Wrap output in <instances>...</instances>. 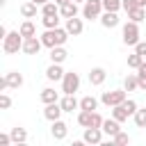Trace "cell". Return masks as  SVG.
Returning a JSON list of instances; mask_svg holds the SVG:
<instances>
[{"label":"cell","instance_id":"cell-1","mask_svg":"<svg viewBox=\"0 0 146 146\" xmlns=\"http://www.w3.org/2000/svg\"><path fill=\"white\" fill-rule=\"evenodd\" d=\"M68 36L71 34L66 32V27H52V30H46L41 34V41L46 48H55V46H64L68 41Z\"/></svg>","mask_w":146,"mask_h":146},{"label":"cell","instance_id":"cell-34","mask_svg":"<svg viewBox=\"0 0 146 146\" xmlns=\"http://www.w3.org/2000/svg\"><path fill=\"white\" fill-rule=\"evenodd\" d=\"M105 11H119L121 9V0H103Z\"/></svg>","mask_w":146,"mask_h":146},{"label":"cell","instance_id":"cell-32","mask_svg":"<svg viewBox=\"0 0 146 146\" xmlns=\"http://www.w3.org/2000/svg\"><path fill=\"white\" fill-rule=\"evenodd\" d=\"M137 80H139V89L146 91V62H141V66L137 68Z\"/></svg>","mask_w":146,"mask_h":146},{"label":"cell","instance_id":"cell-15","mask_svg":"<svg viewBox=\"0 0 146 146\" xmlns=\"http://www.w3.org/2000/svg\"><path fill=\"white\" fill-rule=\"evenodd\" d=\"M105 78H107V71H105L103 66H96V68H91V73H89V82H91L94 87H100V84L105 82Z\"/></svg>","mask_w":146,"mask_h":146},{"label":"cell","instance_id":"cell-29","mask_svg":"<svg viewBox=\"0 0 146 146\" xmlns=\"http://www.w3.org/2000/svg\"><path fill=\"white\" fill-rule=\"evenodd\" d=\"M98 107V98H94V96H84L82 100H80V110H96Z\"/></svg>","mask_w":146,"mask_h":146},{"label":"cell","instance_id":"cell-22","mask_svg":"<svg viewBox=\"0 0 146 146\" xmlns=\"http://www.w3.org/2000/svg\"><path fill=\"white\" fill-rule=\"evenodd\" d=\"M41 16H59V5H57L55 0L41 5Z\"/></svg>","mask_w":146,"mask_h":146},{"label":"cell","instance_id":"cell-12","mask_svg":"<svg viewBox=\"0 0 146 146\" xmlns=\"http://www.w3.org/2000/svg\"><path fill=\"white\" fill-rule=\"evenodd\" d=\"M98 21H100V25H103V27L112 30V27H116V25H119V14H116V11H103Z\"/></svg>","mask_w":146,"mask_h":146},{"label":"cell","instance_id":"cell-24","mask_svg":"<svg viewBox=\"0 0 146 146\" xmlns=\"http://www.w3.org/2000/svg\"><path fill=\"white\" fill-rule=\"evenodd\" d=\"M9 135H11V141H14V144H25V141H27V132H25V128H18V125H16V128H11Z\"/></svg>","mask_w":146,"mask_h":146},{"label":"cell","instance_id":"cell-36","mask_svg":"<svg viewBox=\"0 0 146 146\" xmlns=\"http://www.w3.org/2000/svg\"><path fill=\"white\" fill-rule=\"evenodd\" d=\"M11 107V98L7 94H0V110H9Z\"/></svg>","mask_w":146,"mask_h":146},{"label":"cell","instance_id":"cell-11","mask_svg":"<svg viewBox=\"0 0 146 146\" xmlns=\"http://www.w3.org/2000/svg\"><path fill=\"white\" fill-rule=\"evenodd\" d=\"M50 135H52V139H64L66 135H68V125L62 121V119H57V121H52V125H50Z\"/></svg>","mask_w":146,"mask_h":146},{"label":"cell","instance_id":"cell-38","mask_svg":"<svg viewBox=\"0 0 146 146\" xmlns=\"http://www.w3.org/2000/svg\"><path fill=\"white\" fill-rule=\"evenodd\" d=\"M103 121H105V119H103L98 112H94V116H91V125H94V128H103Z\"/></svg>","mask_w":146,"mask_h":146},{"label":"cell","instance_id":"cell-3","mask_svg":"<svg viewBox=\"0 0 146 146\" xmlns=\"http://www.w3.org/2000/svg\"><path fill=\"white\" fill-rule=\"evenodd\" d=\"M121 36H123V43L125 46H137L139 43V23L135 21H128L121 30Z\"/></svg>","mask_w":146,"mask_h":146},{"label":"cell","instance_id":"cell-20","mask_svg":"<svg viewBox=\"0 0 146 146\" xmlns=\"http://www.w3.org/2000/svg\"><path fill=\"white\" fill-rule=\"evenodd\" d=\"M66 57H68V52H66V48H64V46H55V48H50V62L62 64Z\"/></svg>","mask_w":146,"mask_h":146},{"label":"cell","instance_id":"cell-9","mask_svg":"<svg viewBox=\"0 0 146 146\" xmlns=\"http://www.w3.org/2000/svg\"><path fill=\"white\" fill-rule=\"evenodd\" d=\"M41 48H43L41 36H39V39H36V36H27V39L23 41V52H25V55H39Z\"/></svg>","mask_w":146,"mask_h":146},{"label":"cell","instance_id":"cell-45","mask_svg":"<svg viewBox=\"0 0 146 146\" xmlns=\"http://www.w3.org/2000/svg\"><path fill=\"white\" fill-rule=\"evenodd\" d=\"M5 2H7V0H0V5H5Z\"/></svg>","mask_w":146,"mask_h":146},{"label":"cell","instance_id":"cell-8","mask_svg":"<svg viewBox=\"0 0 146 146\" xmlns=\"http://www.w3.org/2000/svg\"><path fill=\"white\" fill-rule=\"evenodd\" d=\"M103 128H94V125H89V128H84V135H82V141L84 144H100L103 141Z\"/></svg>","mask_w":146,"mask_h":146},{"label":"cell","instance_id":"cell-31","mask_svg":"<svg viewBox=\"0 0 146 146\" xmlns=\"http://www.w3.org/2000/svg\"><path fill=\"white\" fill-rule=\"evenodd\" d=\"M132 119H135L137 128H146V107H144V110H139V107H137V112L132 114Z\"/></svg>","mask_w":146,"mask_h":146},{"label":"cell","instance_id":"cell-43","mask_svg":"<svg viewBox=\"0 0 146 146\" xmlns=\"http://www.w3.org/2000/svg\"><path fill=\"white\" fill-rule=\"evenodd\" d=\"M137 5L139 7H146V0H137Z\"/></svg>","mask_w":146,"mask_h":146},{"label":"cell","instance_id":"cell-25","mask_svg":"<svg viewBox=\"0 0 146 146\" xmlns=\"http://www.w3.org/2000/svg\"><path fill=\"white\" fill-rule=\"evenodd\" d=\"M112 116H114L116 121H121V123H123V121L130 116V112H128V110H125V105L121 103V105H114V107H112Z\"/></svg>","mask_w":146,"mask_h":146},{"label":"cell","instance_id":"cell-17","mask_svg":"<svg viewBox=\"0 0 146 146\" xmlns=\"http://www.w3.org/2000/svg\"><path fill=\"white\" fill-rule=\"evenodd\" d=\"M103 132L110 135V139H112L116 132H121V121H116L114 116H112V119H105V121H103Z\"/></svg>","mask_w":146,"mask_h":146},{"label":"cell","instance_id":"cell-44","mask_svg":"<svg viewBox=\"0 0 146 146\" xmlns=\"http://www.w3.org/2000/svg\"><path fill=\"white\" fill-rule=\"evenodd\" d=\"M73 2H78V5H80V2H82V5H84V2H87V0H73Z\"/></svg>","mask_w":146,"mask_h":146},{"label":"cell","instance_id":"cell-28","mask_svg":"<svg viewBox=\"0 0 146 146\" xmlns=\"http://www.w3.org/2000/svg\"><path fill=\"white\" fill-rule=\"evenodd\" d=\"M144 16H146L144 7H135V9H130V11H128V21H135V23H141V21H144Z\"/></svg>","mask_w":146,"mask_h":146},{"label":"cell","instance_id":"cell-6","mask_svg":"<svg viewBox=\"0 0 146 146\" xmlns=\"http://www.w3.org/2000/svg\"><path fill=\"white\" fill-rule=\"evenodd\" d=\"M80 89V75L73 73V71H66L64 78H62V91L64 94H75Z\"/></svg>","mask_w":146,"mask_h":146},{"label":"cell","instance_id":"cell-5","mask_svg":"<svg viewBox=\"0 0 146 146\" xmlns=\"http://www.w3.org/2000/svg\"><path fill=\"white\" fill-rule=\"evenodd\" d=\"M125 100V89H112V91H103L100 96V103L107 105V107H114V105H121Z\"/></svg>","mask_w":146,"mask_h":146},{"label":"cell","instance_id":"cell-13","mask_svg":"<svg viewBox=\"0 0 146 146\" xmlns=\"http://www.w3.org/2000/svg\"><path fill=\"white\" fill-rule=\"evenodd\" d=\"M62 112H64V110H62V105H59V103H48V105H46V110H43V116L52 123V121H57V119L62 116Z\"/></svg>","mask_w":146,"mask_h":146},{"label":"cell","instance_id":"cell-16","mask_svg":"<svg viewBox=\"0 0 146 146\" xmlns=\"http://www.w3.org/2000/svg\"><path fill=\"white\" fill-rule=\"evenodd\" d=\"M59 105H62L64 112H73V110L80 107V100L75 98V94H64V98L59 100Z\"/></svg>","mask_w":146,"mask_h":146},{"label":"cell","instance_id":"cell-30","mask_svg":"<svg viewBox=\"0 0 146 146\" xmlns=\"http://www.w3.org/2000/svg\"><path fill=\"white\" fill-rule=\"evenodd\" d=\"M41 23L46 30H52V27H59V16H41Z\"/></svg>","mask_w":146,"mask_h":146},{"label":"cell","instance_id":"cell-33","mask_svg":"<svg viewBox=\"0 0 146 146\" xmlns=\"http://www.w3.org/2000/svg\"><path fill=\"white\" fill-rule=\"evenodd\" d=\"M141 62H144V57H141L139 52L128 55V66H130V68H139V66H141Z\"/></svg>","mask_w":146,"mask_h":146},{"label":"cell","instance_id":"cell-41","mask_svg":"<svg viewBox=\"0 0 146 146\" xmlns=\"http://www.w3.org/2000/svg\"><path fill=\"white\" fill-rule=\"evenodd\" d=\"M32 2H36V5H46V2H50V0H32Z\"/></svg>","mask_w":146,"mask_h":146},{"label":"cell","instance_id":"cell-42","mask_svg":"<svg viewBox=\"0 0 146 146\" xmlns=\"http://www.w3.org/2000/svg\"><path fill=\"white\" fill-rule=\"evenodd\" d=\"M55 2H57V5H59V7H62V5H66V2H68V0H55Z\"/></svg>","mask_w":146,"mask_h":146},{"label":"cell","instance_id":"cell-19","mask_svg":"<svg viewBox=\"0 0 146 146\" xmlns=\"http://www.w3.org/2000/svg\"><path fill=\"white\" fill-rule=\"evenodd\" d=\"M36 11H39V5L32 2V0H27V2L21 5V16H23V18H34Z\"/></svg>","mask_w":146,"mask_h":146},{"label":"cell","instance_id":"cell-23","mask_svg":"<svg viewBox=\"0 0 146 146\" xmlns=\"http://www.w3.org/2000/svg\"><path fill=\"white\" fill-rule=\"evenodd\" d=\"M18 32H21V34H23L25 39H27V36H36V27H34V23H32L30 18L21 23V27H18Z\"/></svg>","mask_w":146,"mask_h":146},{"label":"cell","instance_id":"cell-7","mask_svg":"<svg viewBox=\"0 0 146 146\" xmlns=\"http://www.w3.org/2000/svg\"><path fill=\"white\" fill-rule=\"evenodd\" d=\"M23 84V75L18 73V71H9V73H5V78L0 80V89L5 91V89H18Z\"/></svg>","mask_w":146,"mask_h":146},{"label":"cell","instance_id":"cell-10","mask_svg":"<svg viewBox=\"0 0 146 146\" xmlns=\"http://www.w3.org/2000/svg\"><path fill=\"white\" fill-rule=\"evenodd\" d=\"M66 32L71 34V36H78V34H82V30H84V23H82V18H78V16H73V18H66Z\"/></svg>","mask_w":146,"mask_h":146},{"label":"cell","instance_id":"cell-40","mask_svg":"<svg viewBox=\"0 0 146 146\" xmlns=\"http://www.w3.org/2000/svg\"><path fill=\"white\" fill-rule=\"evenodd\" d=\"M11 144V135H0V146H7Z\"/></svg>","mask_w":146,"mask_h":146},{"label":"cell","instance_id":"cell-21","mask_svg":"<svg viewBox=\"0 0 146 146\" xmlns=\"http://www.w3.org/2000/svg\"><path fill=\"white\" fill-rule=\"evenodd\" d=\"M39 98H41V103H43V105H48V103H57L59 94H57L52 87H46V89L41 91V96H39Z\"/></svg>","mask_w":146,"mask_h":146},{"label":"cell","instance_id":"cell-35","mask_svg":"<svg viewBox=\"0 0 146 146\" xmlns=\"http://www.w3.org/2000/svg\"><path fill=\"white\" fill-rule=\"evenodd\" d=\"M112 141H114V144H128V141H130V135H125V132L121 130V132H116V135L112 137Z\"/></svg>","mask_w":146,"mask_h":146},{"label":"cell","instance_id":"cell-4","mask_svg":"<svg viewBox=\"0 0 146 146\" xmlns=\"http://www.w3.org/2000/svg\"><path fill=\"white\" fill-rule=\"evenodd\" d=\"M103 11H105L103 0H87V2L82 5V16H84V18H89V21L100 18V14H103Z\"/></svg>","mask_w":146,"mask_h":146},{"label":"cell","instance_id":"cell-26","mask_svg":"<svg viewBox=\"0 0 146 146\" xmlns=\"http://www.w3.org/2000/svg\"><path fill=\"white\" fill-rule=\"evenodd\" d=\"M94 112H96V110H94ZM94 112H91V110H80V112H78V123H80L82 128H89V125H91Z\"/></svg>","mask_w":146,"mask_h":146},{"label":"cell","instance_id":"cell-14","mask_svg":"<svg viewBox=\"0 0 146 146\" xmlns=\"http://www.w3.org/2000/svg\"><path fill=\"white\" fill-rule=\"evenodd\" d=\"M64 73H66V71L62 68V64H55V62H52V64L46 68V78H48L50 82H57V80H62V78H64Z\"/></svg>","mask_w":146,"mask_h":146},{"label":"cell","instance_id":"cell-27","mask_svg":"<svg viewBox=\"0 0 146 146\" xmlns=\"http://www.w3.org/2000/svg\"><path fill=\"white\" fill-rule=\"evenodd\" d=\"M123 89H125V91H137V89H139V80H137V75L128 73L125 80H123Z\"/></svg>","mask_w":146,"mask_h":146},{"label":"cell","instance_id":"cell-37","mask_svg":"<svg viewBox=\"0 0 146 146\" xmlns=\"http://www.w3.org/2000/svg\"><path fill=\"white\" fill-rule=\"evenodd\" d=\"M135 7H139L137 0H121V9H125V14H128L130 9H135Z\"/></svg>","mask_w":146,"mask_h":146},{"label":"cell","instance_id":"cell-18","mask_svg":"<svg viewBox=\"0 0 146 146\" xmlns=\"http://www.w3.org/2000/svg\"><path fill=\"white\" fill-rule=\"evenodd\" d=\"M78 2H73V0H68L66 5H62L59 7V16L62 18H73V16H78Z\"/></svg>","mask_w":146,"mask_h":146},{"label":"cell","instance_id":"cell-2","mask_svg":"<svg viewBox=\"0 0 146 146\" xmlns=\"http://www.w3.org/2000/svg\"><path fill=\"white\" fill-rule=\"evenodd\" d=\"M23 41H25V36H23L18 30L9 32V34L2 39V50H5V55H16L18 50H23Z\"/></svg>","mask_w":146,"mask_h":146},{"label":"cell","instance_id":"cell-39","mask_svg":"<svg viewBox=\"0 0 146 146\" xmlns=\"http://www.w3.org/2000/svg\"><path fill=\"white\" fill-rule=\"evenodd\" d=\"M135 52H139L141 57H146V41H139V43L135 46Z\"/></svg>","mask_w":146,"mask_h":146}]
</instances>
